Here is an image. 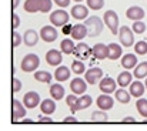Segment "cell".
<instances>
[{
    "instance_id": "cell-1",
    "label": "cell",
    "mask_w": 147,
    "mask_h": 131,
    "mask_svg": "<svg viewBox=\"0 0 147 131\" xmlns=\"http://www.w3.org/2000/svg\"><path fill=\"white\" fill-rule=\"evenodd\" d=\"M51 0H26L24 3V10L27 13H36V11H42V13H47L51 10Z\"/></svg>"
},
{
    "instance_id": "cell-2",
    "label": "cell",
    "mask_w": 147,
    "mask_h": 131,
    "mask_svg": "<svg viewBox=\"0 0 147 131\" xmlns=\"http://www.w3.org/2000/svg\"><path fill=\"white\" fill-rule=\"evenodd\" d=\"M86 27H87V32H89V36L90 37H97L101 34L103 32V21L101 19L97 16H92V17H87L86 19Z\"/></svg>"
},
{
    "instance_id": "cell-3",
    "label": "cell",
    "mask_w": 147,
    "mask_h": 131,
    "mask_svg": "<svg viewBox=\"0 0 147 131\" xmlns=\"http://www.w3.org/2000/svg\"><path fill=\"white\" fill-rule=\"evenodd\" d=\"M39 64H40L39 56L30 53V54H26V56L23 57L20 67H22V71H24V73H32V71H34V70L39 67Z\"/></svg>"
},
{
    "instance_id": "cell-4",
    "label": "cell",
    "mask_w": 147,
    "mask_h": 131,
    "mask_svg": "<svg viewBox=\"0 0 147 131\" xmlns=\"http://www.w3.org/2000/svg\"><path fill=\"white\" fill-rule=\"evenodd\" d=\"M104 24L110 29V32L113 34H119V16L114 10H107L104 13Z\"/></svg>"
},
{
    "instance_id": "cell-5",
    "label": "cell",
    "mask_w": 147,
    "mask_h": 131,
    "mask_svg": "<svg viewBox=\"0 0 147 131\" xmlns=\"http://www.w3.org/2000/svg\"><path fill=\"white\" fill-rule=\"evenodd\" d=\"M133 29L127 27V26H121L119 30V39L120 43L124 47H131L134 44V34H133Z\"/></svg>"
},
{
    "instance_id": "cell-6",
    "label": "cell",
    "mask_w": 147,
    "mask_h": 131,
    "mask_svg": "<svg viewBox=\"0 0 147 131\" xmlns=\"http://www.w3.org/2000/svg\"><path fill=\"white\" fill-rule=\"evenodd\" d=\"M69 19H70V16L64 10H54L50 14V23L53 26H57V27H63L64 24H67Z\"/></svg>"
},
{
    "instance_id": "cell-7",
    "label": "cell",
    "mask_w": 147,
    "mask_h": 131,
    "mask_svg": "<svg viewBox=\"0 0 147 131\" xmlns=\"http://www.w3.org/2000/svg\"><path fill=\"white\" fill-rule=\"evenodd\" d=\"M84 77H86V81L93 86V84H96V83H98V81L101 80V77H103V70L98 69V67H92L90 70H87V71L84 73Z\"/></svg>"
},
{
    "instance_id": "cell-8",
    "label": "cell",
    "mask_w": 147,
    "mask_h": 131,
    "mask_svg": "<svg viewBox=\"0 0 147 131\" xmlns=\"http://www.w3.org/2000/svg\"><path fill=\"white\" fill-rule=\"evenodd\" d=\"M117 84H119V83L114 81L111 77H103V80L98 81L100 91H101V93H106V94H111V93H114Z\"/></svg>"
},
{
    "instance_id": "cell-9",
    "label": "cell",
    "mask_w": 147,
    "mask_h": 131,
    "mask_svg": "<svg viewBox=\"0 0 147 131\" xmlns=\"http://www.w3.org/2000/svg\"><path fill=\"white\" fill-rule=\"evenodd\" d=\"M24 104V103H23ZM22 101H19L17 98L13 100V121H19L23 120V117H26V105H23Z\"/></svg>"
},
{
    "instance_id": "cell-10",
    "label": "cell",
    "mask_w": 147,
    "mask_h": 131,
    "mask_svg": "<svg viewBox=\"0 0 147 131\" xmlns=\"http://www.w3.org/2000/svg\"><path fill=\"white\" fill-rule=\"evenodd\" d=\"M57 36H59V33H57L56 27H53V26H45V27H42V30H40V37H42L46 43H53V42L57 39Z\"/></svg>"
},
{
    "instance_id": "cell-11",
    "label": "cell",
    "mask_w": 147,
    "mask_h": 131,
    "mask_svg": "<svg viewBox=\"0 0 147 131\" xmlns=\"http://www.w3.org/2000/svg\"><path fill=\"white\" fill-rule=\"evenodd\" d=\"M92 54L94 58L97 60H104V58H109V46L103 43H97L93 46L92 48Z\"/></svg>"
},
{
    "instance_id": "cell-12",
    "label": "cell",
    "mask_w": 147,
    "mask_h": 131,
    "mask_svg": "<svg viewBox=\"0 0 147 131\" xmlns=\"http://www.w3.org/2000/svg\"><path fill=\"white\" fill-rule=\"evenodd\" d=\"M23 103L27 108H34L40 104V95L36 91H29L27 94H24L23 97Z\"/></svg>"
},
{
    "instance_id": "cell-13",
    "label": "cell",
    "mask_w": 147,
    "mask_h": 131,
    "mask_svg": "<svg viewBox=\"0 0 147 131\" xmlns=\"http://www.w3.org/2000/svg\"><path fill=\"white\" fill-rule=\"evenodd\" d=\"M70 90L74 94H84L86 90H87V81L83 80V79H80V77H76L70 83Z\"/></svg>"
},
{
    "instance_id": "cell-14",
    "label": "cell",
    "mask_w": 147,
    "mask_h": 131,
    "mask_svg": "<svg viewBox=\"0 0 147 131\" xmlns=\"http://www.w3.org/2000/svg\"><path fill=\"white\" fill-rule=\"evenodd\" d=\"M144 16H146V13H144V10H143L140 6H131V7H129L127 11H126V17L130 19V20H133V21L142 20Z\"/></svg>"
},
{
    "instance_id": "cell-15",
    "label": "cell",
    "mask_w": 147,
    "mask_h": 131,
    "mask_svg": "<svg viewBox=\"0 0 147 131\" xmlns=\"http://www.w3.org/2000/svg\"><path fill=\"white\" fill-rule=\"evenodd\" d=\"M61 53L63 51H59V50H54V48L49 50L46 53V61H47V64H50V66H59V64H61V61H63Z\"/></svg>"
},
{
    "instance_id": "cell-16",
    "label": "cell",
    "mask_w": 147,
    "mask_h": 131,
    "mask_svg": "<svg viewBox=\"0 0 147 131\" xmlns=\"http://www.w3.org/2000/svg\"><path fill=\"white\" fill-rule=\"evenodd\" d=\"M71 17L76 19V20H84L87 19V14H89V9L83 4H76L71 7V11H70Z\"/></svg>"
},
{
    "instance_id": "cell-17",
    "label": "cell",
    "mask_w": 147,
    "mask_h": 131,
    "mask_svg": "<svg viewBox=\"0 0 147 131\" xmlns=\"http://www.w3.org/2000/svg\"><path fill=\"white\" fill-rule=\"evenodd\" d=\"M74 54H76V57L80 58V60H86V58H89L90 56H93V54H92V48L86 43L77 44L76 48H74Z\"/></svg>"
},
{
    "instance_id": "cell-18",
    "label": "cell",
    "mask_w": 147,
    "mask_h": 131,
    "mask_svg": "<svg viewBox=\"0 0 147 131\" xmlns=\"http://www.w3.org/2000/svg\"><path fill=\"white\" fill-rule=\"evenodd\" d=\"M86 36H89V32H87L86 24H74V26H73V30H71V37H73L74 40L82 42L83 39H86Z\"/></svg>"
},
{
    "instance_id": "cell-19",
    "label": "cell",
    "mask_w": 147,
    "mask_h": 131,
    "mask_svg": "<svg viewBox=\"0 0 147 131\" xmlns=\"http://www.w3.org/2000/svg\"><path fill=\"white\" fill-rule=\"evenodd\" d=\"M97 107L100 110H110V108H113V105H114V100L109 95V94H106V93H103L100 97L97 98Z\"/></svg>"
},
{
    "instance_id": "cell-20",
    "label": "cell",
    "mask_w": 147,
    "mask_h": 131,
    "mask_svg": "<svg viewBox=\"0 0 147 131\" xmlns=\"http://www.w3.org/2000/svg\"><path fill=\"white\" fill-rule=\"evenodd\" d=\"M39 34H37V32L36 30H33V29H30V30H27L24 34H23V42L26 46H29V47H33V46H36L37 42H39Z\"/></svg>"
},
{
    "instance_id": "cell-21",
    "label": "cell",
    "mask_w": 147,
    "mask_h": 131,
    "mask_svg": "<svg viewBox=\"0 0 147 131\" xmlns=\"http://www.w3.org/2000/svg\"><path fill=\"white\" fill-rule=\"evenodd\" d=\"M121 66H123L126 70L134 69V67L137 66V57H136V54H131V53L124 54V56L121 57Z\"/></svg>"
},
{
    "instance_id": "cell-22",
    "label": "cell",
    "mask_w": 147,
    "mask_h": 131,
    "mask_svg": "<svg viewBox=\"0 0 147 131\" xmlns=\"http://www.w3.org/2000/svg\"><path fill=\"white\" fill-rule=\"evenodd\" d=\"M70 70H69V67H66V66H59L57 67V70H56V73H54V79L59 81V83H63V81H66V80H69L70 79Z\"/></svg>"
},
{
    "instance_id": "cell-23",
    "label": "cell",
    "mask_w": 147,
    "mask_h": 131,
    "mask_svg": "<svg viewBox=\"0 0 147 131\" xmlns=\"http://www.w3.org/2000/svg\"><path fill=\"white\" fill-rule=\"evenodd\" d=\"M40 110H42V113L46 114V116L53 114V113L56 111V103H54V98H53V100H51V98L43 100V101L40 103Z\"/></svg>"
},
{
    "instance_id": "cell-24",
    "label": "cell",
    "mask_w": 147,
    "mask_h": 131,
    "mask_svg": "<svg viewBox=\"0 0 147 131\" xmlns=\"http://www.w3.org/2000/svg\"><path fill=\"white\" fill-rule=\"evenodd\" d=\"M121 54H123V48H121L120 44H117V43L109 44V58L110 60H117V58L123 57Z\"/></svg>"
},
{
    "instance_id": "cell-25",
    "label": "cell",
    "mask_w": 147,
    "mask_h": 131,
    "mask_svg": "<svg viewBox=\"0 0 147 131\" xmlns=\"http://www.w3.org/2000/svg\"><path fill=\"white\" fill-rule=\"evenodd\" d=\"M114 97H116V100H117L119 103L127 104V103L130 101V98H131V94H130V91H127L124 87H121L114 91Z\"/></svg>"
},
{
    "instance_id": "cell-26",
    "label": "cell",
    "mask_w": 147,
    "mask_h": 131,
    "mask_svg": "<svg viewBox=\"0 0 147 131\" xmlns=\"http://www.w3.org/2000/svg\"><path fill=\"white\" fill-rule=\"evenodd\" d=\"M144 90H146V86L143 84V83H140V81H134V83H131L130 84V94L133 95V97H142L143 94H144Z\"/></svg>"
},
{
    "instance_id": "cell-27",
    "label": "cell",
    "mask_w": 147,
    "mask_h": 131,
    "mask_svg": "<svg viewBox=\"0 0 147 131\" xmlns=\"http://www.w3.org/2000/svg\"><path fill=\"white\" fill-rule=\"evenodd\" d=\"M92 103H93V98H92L89 94H84V95H82L80 98H77L76 110H77V111H79V110H84V108L90 107V105H92Z\"/></svg>"
},
{
    "instance_id": "cell-28",
    "label": "cell",
    "mask_w": 147,
    "mask_h": 131,
    "mask_svg": "<svg viewBox=\"0 0 147 131\" xmlns=\"http://www.w3.org/2000/svg\"><path fill=\"white\" fill-rule=\"evenodd\" d=\"M50 94H51V98H54V100L59 101V100H61L64 97V87L61 84L56 83V84H53L50 87Z\"/></svg>"
},
{
    "instance_id": "cell-29",
    "label": "cell",
    "mask_w": 147,
    "mask_h": 131,
    "mask_svg": "<svg viewBox=\"0 0 147 131\" xmlns=\"http://www.w3.org/2000/svg\"><path fill=\"white\" fill-rule=\"evenodd\" d=\"M131 79H133L131 73H129V71H123V73L119 74V77H117V83H119L120 87H127V86H130V84L133 83Z\"/></svg>"
},
{
    "instance_id": "cell-30",
    "label": "cell",
    "mask_w": 147,
    "mask_h": 131,
    "mask_svg": "<svg viewBox=\"0 0 147 131\" xmlns=\"http://www.w3.org/2000/svg\"><path fill=\"white\" fill-rule=\"evenodd\" d=\"M134 77L137 80L147 77V61H142L134 67Z\"/></svg>"
},
{
    "instance_id": "cell-31",
    "label": "cell",
    "mask_w": 147,
    "mask_h": 131,
    "mask_svg": "<svg viewBox=\"0 0 147 131\" xmlns=\"http://www.w3.org/2000/svg\"><path fill=\"white\" fill-rule=\"evenodd\" d=\"M60 48H61V51H63L64 54H71V53H74L76 46L73 43V40L64 39V40H61V43H60Z\"/></svg>"
},
{
    "instance_id": "cell-32",
    "label": "cell",
    "mask_w": 147,
    "mask_h": 131,
    "mask_svg": "<svg viewBox=\"0 0 147 131\" xmlns=\"http://www.w3.org/2000/svg\"><path fill=\"white\" fill-rule=\"evenodd\" d=\"M34 80H37L39 83H46L49 84L51 81V74L46 70H42V71H36L34 73Z\"/></svg>"
},
{
    "instance_id": "cell-33",
    "label": "cell",
    "mask_w": 147,
    "mask_h": 131,
    "mask_svg": "<svg viewBox=\"0 0 147 131\" xmlns=\"http://www.w3.org/2000/svg\"><path fill=\"white\" fill-rule=\"evenodd\" d=\"M136 108H137V111L140 113L142 117L147 118V100L146 98H139L137 103H136Z\"/></svg>"
},
{
    "instance_id": "cell-34",
    "label": "cell",
    "mask_w": 147,
    "mask_h": 131,
    "mask_svg": "<svg viewBox=\"0 0 147 131\" xmlns=\"http://www.w3.org/2000/svg\"><path fill=\"white\" fill-rule=\"evenodd\" d=\"M71 71L76 73V74H83V73H86V66H84V63L80 61V60H73V63H71Z\"/></svg>"
},
{
    "instance_id": "cell-35",
    "label": "cell",
    "mask_w": 147,
    "mask_h": 131,
    "mask_svg": "<svg viewBox=\"0 0 147 131\" xmlns=\"http://www.w3.org/2000/svg\"><path fill=\"white\" fill-rule=\"evenodd\" d=\"M77 98H79V97H77L74 93H73V94H70V95L66 98V104L70 107L71 113H76V111H77V110H76V103H77Z\"/></svg>"
},
{
    "instance_id": "cell-36",
    "label": "cell",
    "mask_w": 147,
    "mask_h": 131,
    "mask_svg": "<svg viewBox=\"0 0 147 131\" xmlns=\"http://www.w3.org/2000/svg\"><path fill=\"white\" fill-rule=\"evenodd\" d=\"M133 32L136 33V34H142V33H144L146 32V24L142 21V20H137V21H134L133 23Z\"/></svg>"
},
{
    "instance_id": "cell-37",
    "label": "cell",
    "mask_w": 147,
    "mask_h": 131,
    "mask_svg": "<svg viewBox=\"0 0 147 131\" xmlns=\"http://www.w3.org/2000/svg\"><path fill=\"white\" fill-rule=\"evenodd\" d=\"M134 51L139 56H143L147 53V42H137L134 44Z\"/></svg>"
},
{
    "instance_id": "cell-38",
    "label": "cell",
    "mask_w": 147,
    "mask_h": 131,
    "mask_svg": "<svg viewBox=\"0 0 147 131\" xmlns=\"http://www.w3.org/2000/svg\"><path fill=\"white\" fill-rule=\"evenodd\" d=\"M104 6V0H87V7L92 10H100Z\"/></svg>"
},
{
    "instance_id": "cell-39",
    "label": "cell",
    "mask_w": 147,
    "mask_h": 131,
    "mask_svg": "<svg viewBox=\"0 0 147 131\" xmlns=\"http://www.w3.org/2000/svg\"><path fill=\"white\" fill-rule=\"evenodd\" d=\"M107 117H109V116L104 113V110L92 113V120H93V121H106V120H107Z\"/></svg>"
},
{
    "instance_id": "cell-40",
    "label": "cell",
    "mask_w": 147,
    "mask_h": 131,
    "mask_svg": "<svg viewBox=\"0 0 147 131\" xmlns=\"http://www.w3.org/2000/svg\"><path fill=\"white\" fill-rule=\"evenodd\" d=\"M22 42H23L22 34H20V33H17V32H14V33H13V47H14V48H17V47L20 46Z\"/></svg>"
},
{
    "instance_id": "cell-41",
    "label": "cell",
    "mask_w": 147,
    "mask_h": 131,
    "mask_svg": "<svg viewBox=\"0 0 147 131\" xmlns=\"http://www.w3.org/2000/svg\"><path fill=\"white\" fill-rule=\"evenodd\" d=\"M22 88V81L19 79H14L13 80V93H19Z\"/></svg>"
},
{
    "instance_id": "cell-42",
    "label": "cell",
    "mask_w": 147,
    "mask_h": 131,
    "mask_svg": "<svg viewBox=\"0 0 147 131\" xmlns=\"http://www.w3.org/2000/svg\"><path fill=\"white\" fill-rule=\"evenodd\" d=\"M19 26H20V17H19V14L13 13V29L16 30Z\"/></svg>"
},
{
    "instance_id": "cell-43",
    "label": "cell",
    "mask_w": 147,
    "mask_h": 131,
    "mask_svg": "<svg viewBox=\"0 0 147 131\" xmlns=\"http://www.w3.org/2000/svg\"><path fill=\"white\" fill-rule=\"evenodd\" d=\"M59 7H67L70 4V0H53Z\"/></svg>"
},
{
    "instance_id": "cell-44",
    "label": "cell",
    "mask_w": 147,
    "mask_h": 131,
    "mask_svg": "<svg viewBox=\"0 0 147 131\" xmlns=\"http://www.w3.org/2000/svg\"><path fill=\"white\" fill-rule=\"evenodd\" d=\"M71 30H73V26H70V24H69V26H67V24L63 26V33H64V34H69V33L71 34Z\"/></svg>"
},
{
    "instance_id": "cell-45",
    "label": "cell",
    "mask_w": 147,
    "mask_h": 131,
    "mask_svg": "<svg viewBox=\"0 0 147 131\" xmlns=\"http://www.w3.org/2000/svg\"><path fill=\"white\" fill-rule=\"evenodd\" d=\"M64 123L66 124H76V123H79L76 118H73V117H66L64 118Z\"/></svg>"
},
{
    "instance_id": "cell-46",
    "label": "cell",
    "mask_w": 147,
    "mask_h": 131,
    "mask_svg": "<svg viewBox=\"0 0 147 131\" xmlns=\"http://www.w3.org/2000/svg\"><path fill=\"white\" fill-rule=\"evenodd\" d=\"M39 123H53V120L49 117H40L39 118Z\"/></svg>"
},
{
    "instance_id": "cell-47",
    "label": "cell",
    "mask_w": 147,
    "mask_h": 131,
    "mask_svg": "<svg viewBox=\"0 0 147 131\" xmlns=\"http://www.w3.org/2000/svg\"><path fill=\"white\" fill-rule=\"evenodd\" d=\"M123 123H129V124H133V123H136V120H134V118H131V117H126V118L123 120Z\"/></svg>"
},
{
    "instance_id": "cell-48",
    "label": "cell",
    "mask_w": 147,
    "mask_h": 131,
    "mask_svg": "<svg viewBox=\"0 0 147 131\" xmlns=\"http://www.w3.org/2000/svg\"><path fill=\"white\" fill-rule=\"evenodd\" d=\"M22 123H24V124H32L33 123V120H30V118H23V120H20Z\"/></svg>"
},
{
    "instance_id": "cell-49",
    "label": "cell",
    "mask_w": 147,
    "mask_h": 131,
    "mask_svg": "<svg viewBox=\"0 0 147 131\" xmlns=\"http://www.w3.org/2000/svg\"><path fill=\"white\" fill-rule=\"evenodd\" d=\"M20 4V0H13V9H17Z\"/></svg>"
},
{
    "instance_id": "cell-50",
    "label": "cell",
    "mask_w": 147,
    "mask_h": 131,
    "mask_svg": "<svg viewBox=\"0 0 147 131\" xmlns=\"http://www.w3.org/2000/svg\"><path fill=\"white\" fill-rule=\"evenodd\" d=\"M74 1H76V3H82L83 0H74Z\"/></svg>"
},
{
    "instance_id": "cell-51",
    "label": "cell",
    "mask_w": 147,
    "mask_h": 131,
    "mask_svg": "<svg viewBox=\"0 0 147 131\" xmlns=\"http://www.w3.org/2000/svg\"><path fill=\"white\" fill-rule=\"evenodd\" d=\"M144 86H146V88H147V79H146V81H144Z\"/></svg>"
}]
</instances>
